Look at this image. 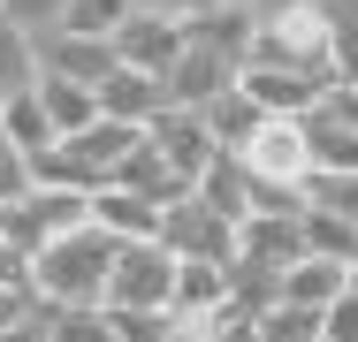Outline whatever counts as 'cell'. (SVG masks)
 Listing matches in <instances>:
<instances>
[{
    "label": "cell",
    "instance_id": "obj_1",
    "mask_svg": "<svg viewBox=\"0 0 358 342\" xmlns=\"http://www.w3.org/2000/svg\"><path fill=\"white\" fill-rule=\"evenodd\" d=\"M115 251H122V236L99 228V221H84L69 236L38 244V297H46V304H107Z\"/></svg>",
    "mask_w": 358,
    "mask_h": 342
},
{
    "label": "cell",
    "instance_id": "obj_2",
    "mask_svg": "<svg viewBox=\"0 0 358 342\" xmlns=\"http://www.w3.org/2000/svg\"><path fill=\"white\" fill-rule=\"evenodd\" d=\"M236 152H244V168H252V183H259V205H305V183H313L305 114H267Z\"/></svg>",
    "mask_w": 358,
    "mask_h": 342
},
{
    "label": "cell",
    "instance_id": "obj_3",
    "mask_svg": "<svg viewBox=\"0 0 358 342\" xmlns=\"http://www.w3.org/2000/svg\"><path fill=\"white\" fill-rule=\"evenodd\" d=\"M252 61L305 68L320 84H336V31H328V0H297V8H259V46Z\"/></svg>",
    "mask_w": 358,
    "mask_h": 342
},
{
    "label": "cell",
    "instance_id": "obj_4",
    "mask_svg": "<svg viewBox=\"0 0 358 342\" xmlns=\"http://www.w3.org/2000/svg\"><path fill=\"white\" fill-rule=\"evenodd\" d=\"M176 251L160 244V236H122V251H115V274H107V304L122 312V304H176Z\"/></svg>",
    "mask_w": 358,
    "mask_h": 342
},
{
    "label": "cell",
    "instance_id": "obj_5",
    "mask_svg": "<svg viewBox=\"0 0 358 342\" xmlns=\"http://www.w3.org/2000/svg\"><path fill=\"white\" fill-rule=\"evenodd\" d=\"M92 221V191H69V183H31L23 198H8V228L0 236H15V244H54V236H69Z\"/></svg>",
    "mask_w": 358,
    "mask_h": 342
},
{
    "label": "cell",
    "instance_id": "obj_6",
    "mask_svg": "<svg viewBox=\"0 0 358 342\" xmlns=\"http://www.w3.org/2000/svg\"><path fill=\"white\" fill-rule=\"evenodd\" d=\"M160 244L176 259H236V221L221 205H206V191H191L160 213Z\"/></svg>",
    "mask_w": 358,
    "mask_h": 342
},
{
    "label": "cell",
    "instance_id": "obj_7",
    "mask_svg": "<svg viewBox=\"0 0 358 342\" xmlns=\"http://www.w3.org/2000/svg\"><path fill=\"white\" fill-rule=\"evenodd\" d=\"M305 251H313L305 244V205H259V213L236 221V259H252V267L289 274Z\"/></svg>",
    "mask_w": 358,
    "mask_h": 342
},
{
    "label": "cell",
    "instance_id": "obj_8",
    "mask_svg": "<svg viewBox=\"0 0 358 342\" xmlns=\"http://www.w3.org/2000/svg\"><path fill=\"white\" fill-rule=\"evenodd\" d=\"M145 137H152V144H160V152H168L183 175H191V183H199V175L214 168L221 152H229V144L214 137V122H206L199 107H160V114L145 122Z\"/></svg>",
    "mask_w": 358,
    "mask_h": 342
},
{
    "label": "cell",
    "instance_id": "obj_9",
    "mask_svg": "<svg viewBox=\"0 0 358 342\" xmlns=\"http://www.w3.org/2000/svg\"><path fill=\"white\" fill-rule=\"evenodd\" d=\"M115 38H99V31H69V23H54V31H38V68L46 76H76V84H107L115 76Z\"/></svg>",
    "mask_w": 358,
    "mask_h": 342
},
{
    "label": "cell",
    "instance_id": "obj_10",
    "mask_svg": "<svg viewBox=\"0 0 358 342\" xmlns=\"http://www.w3.org/2000/svg\"><path fill=\"white\" fill-rule=\"evenodd\" d=\"M191 46V31H183V15L176 8H130V23L115 31V54L130 68H160L168 76V61Z\"/></svg>",
    "mask_w": 358,
    "mask_h": 342
},
{
    "label": "cell",
    "instance_id": "obj_11",
    "mask_svg": "<svg viewBox=\"0 0 358 342\" xmlns=\"http://www.w3.org/2000/svg\"><path fill=\"white\" fill-rule=\"evenodd\" d=\"M236 84H244L267 114H313V107L336 91V84H320V76H305V68H275V61H244Z\"/></svg>",
    "mask_w": 358,
    "mask_h": 342
},
{
    "label": "cell",
    "instance_id": "obj_12",
    "mask_svg": "<svg viewBox=\"0 0 358 342\" xmlns=\"http://www.w3.org/2000/svg\"><path fill=\"white\" fill-rule=\"evenodd\" d=\"M229 84H236V61L214 54V46H199V38L168 61V99H176V107H214Z\"/></svg>",
    "mask_w": 358,
    "mask_h": 342
},
{
    "label": "cell",
    "instance_id": "obj_13",
    "mask_svg": "<svg viewBox=\"0 0 358 342\" xmlns=\"http://www.w3.org/2000/svg\"><path fill=\"white\" fill-rule=\"evenodd\" d=\"M99 107H107V114H115V122H152V114H160V107H176V99H168V76H160V68H130V61H115V76H107V84H99Z\"/></svg>",
    "mask_w": 358,
    "mask_h": 342
},
{
    "label": "cell",
    "instance_id": "obj_14",
    "mask_svg": "<svg viewBox=\"0 0 358 342\" xmlns=\"http://www.w3.org/2000/svg\"><path fill=\"white\" fill-rule=\"evenodd\" d=\"M183 31H191L199 46H214V54H229V61L244 68V61H252V46H259V8H191Z\"/></svg>",
    "mask_w": 358,
    "mask_h": 342
},
{
    "label": "cell",
    "instance_id": "obj_15",
    "mask_svg": "<svg viewBox=\"0 0 358 342\" xmlns=\"http://www.w3.org/2000/svg\"><path fill=\"white\" fill-rule=\"evenodd\" d=\"M236 281H229V259H183L176 267V320H206V312H229Z\"/></svg>",
    "mask_w": 358,
    "mask_h": 342
},
{
    "label": "cell",
    "instance_id": "obj_16",
    "mask_svg": "<svg viewBox=\"0 0 358 342\" xmlns=\"http://www.w3.org/2000/svg\"><path fill=\"white\" fill-rule=\"evenodd\" d=\"M351 281H358V267L328 259V251H305V259L282 274V297H289V304H313V312H328V304H336Z\"/></svg>",
    "mask_w": 358,
    "mask_h": 342
},
{
    "label": "cell",
    "instance_id": "obj_17",
    "mask_svg": "<svg viewBox=\"0 0 358 342\" xmlns=\"http://www.w3.org/2000/svg\"><path fill=\"white\" fill-rule=\"evenodd\" d=\"M160 213H168V205L130 191V183H99V191H92V221L115 228V236H160Z\"/></svg>",
    "mask_w": 358,
    "mask_h": 342
},
{
    "label": "cell",
    "instance_id": "obj_18",
    "mask_svg": "<svg viewBox=\"0 0 358 342\" xmlns=\"http://www.w3.org/2000/svg\"><path fill=\"white\" fill-rule=\"evenodd\" d=\"M305 144H313V168H336V175H358V130L320 99L313 114H305Z\"/></svg>",
    "mask_w": 358,
    "mask_h": 342
},
{
    "label": "cell",
    "instance_id": "obj_19",
    "mask_svg": "<svg viewBox=\"0 0 358 342\" xmlns=\"http://www.w3.org/2000/svg\"><path fill=\"white\" fill-rule=\"evenodd\" d=\"M199 191H206V205H221L229 221L259 213V183H252V168H244V152H221L214 168L199 175Z\"/></svg>",
    "mask_w": 358,
    "mask_h": 342
},
{
    "label": "cell",
    "instance_id": "obj_20",
    "mask_svg": "<svg viewBox=\"0 0 358 342\" xmlns=\"http://www.w3.org/2000/svg\"><path fill=\"white\" fill-rule=\"evenodd\" d=\"M38 99H46V114H54V130H92L107 107H99V84H76V76H38Z\"/></svg>",
    "mask_w": 358,
    "mask_h": 342
},
{
    "label": "cell",
    "instance_id": "obj_21",
    "mask_svg": "<svg viewBox=\"0 0 358 342\" xmlns=\"http://www.w3.org/2000/svg\"><path fill=\"white\" fill-rule=\"evenodd\" d=\"M46 68H38V31H23L15 15H0V99L31 91Z\"/></svg>",
    "mask_w": 358,
    "mask_h": 342
},
{
    "label": "cell",
    "instance_id": "obj_22",
    "mask_svg": "<svg viewBox=\"0 0 358 342\" xmlns=\"http://www.w3.org/2000/svg\"><path fill=\"white\" fill-rule=\"evenodd\" d=\"M0 130L15 137V152H23V160H31V152H46V144H54V114H46V99H38V84H31V91H15V99H0Z\"/></svg>",
    "mask_w": 358,
    "mask_h": 342
},
{
    "label": "cell",
    "instance_id": "obj_23",
    "mask_svg": "<svg viewBox=\"0 0 358 342\" xmlns=\"http://www.w3.org/2000/svg\"><path fill=\"white\" fill-rule=\"evenodd\" d=\"M46 342H122L107 304H46Z\"/></svg>",
    "mask_w": 358,
    "mask_h": 342
},
{
    "label": "cell",
    "instance_id": "obj_24",
    "mask_svg": "<svg viewBox=\"0 0 358 342\" xmlns=\"http://www.w3.org/2000/svg\"><path fill=\"white\" fill-rule=\"evenodd\" d=\"M199 114H206V122H214V137H221V144H229V152H236V144H244V137L259 130V122H267V107H259V99H252V91H244V84H229V91H221L214 107H199Z\"/></svg>",
    "mask_w": 358,
    "mask_h": 342
},
{
    "label": "cell",
    "instance_id": "obj_25",
    "mask_svg": "<svg viewBox=\"0 0 358 342\" xmlns=\"http://www.w3.org/2000/svg\"><path fill=\"white\" fill-rule=\"evenodd\" d=\"M305 244H313V251H328V259H343V267H358V221H351V213L305 205Z\"/></svg>",
    "mask_w": 358,
    "mask_h": 342
},
{
    "label": "cell",
    "instance_id": "obj_26",
    "mask_svg": "<svg viewBox=\"0 0 358 342\" xmlns=\"http://www.w3.org/2000/svg\"><path fill=\"white\" fill-rule=\"evenodd\" d=\"M115 312V304H107ZM115 335L122 342H176V304H122L115 312Z\"/></svg>",
    "mask_w": 358,
    "mask_h": 342
},
{
    "label": "cell",
    "instance_id": "obj_27",
    "mask_svg": "<svg viewBox=\"0 0 358 342\" xmlns=\"http://www.w3.org/2000/svg\"><path fill=\"white\" fill-rule=\"evenodd\" d=\"M259 335L267 342H328L320 335V312H313V304H267V312H259Z\"/></svg>",
    "mask_w": 358,
    "mask_h": 342
},
{
    "label": "cell",
    "instance_id": "obj_28",
    "mask_svg": "<svg viewBox=\"0 0 358 342\" xmlns=\"http://www.w3.org/2000/svg\"><path fill=\"white\" fill-rule=\"evenodd\" d=\"M130 8H138V0H69L62 23H69V31H99V38H115V31L130 23Z\"/></svg>",
    "mask_w": 358,
    "mask_h": 342
},
{
    "label": "cell",
    "instance_id": "obj_29",
    "mask_svg": "<svg viewBox=\"0 0 358 342\" xmlns=\"http://www.w3.org/2000/svg\"><path fill=\"white\" fill-rule=\"evenodd\" d=\"M305 205H328V213H351V221H358V175L313 168V183H305Z\"/></svg>",
    "mask_w": 358,
    "mask_h": 342
},
{
    "label": "cell",
    "instance_id": "obj_30",
    "mask_svg": "<svg viewBox=\"0 0 358 342\" xmlns=\"http://www.w3.org/2000/svg\"><path fill=\"white\" fill-rule=\"evenodd\" d=\"M0 15H15L23 31H54L69 15V0H0Z\"/></svg>",
    "mask_w": 358,
    "mask_h": 342
},
{
    "label": "cell",
    "instance_id": "obj_31",
    "mask_svg": "<svg viewBox=\"0 0 358 342\" xmlns=\"http://www.w3.org/2000/svg\"><path fill=\"white\" fill-rule=\"evenodd\" d=\"M320 335H328V342H358V281L328 304V312H320Z\"/></svg>",
    "mask_w": 358,
    "mask_h": 342
},
{
    "label": "cell",
    "instance_id": "obj_32",
    "mask_svg": "<svg viewBox=\"0 0 358 342\" xmlns=\"http://www.w3.org/2000/svg\"><path fill=\"white\" fill-rule=\"evenodd\" d=\"M328 107H336V114L358 130V84H336V91H328Z\"/></svg>",
    "mask_w": 358,
    "mask_h": 342
},
{
    "label": "cell",
    "instance_id": "obj_33",
    "mask_svg": "<svg viewBox=\"0 0 358 342\" xmlns=\"http://www.w3.org/2000/svg\"><path fill=\"white\" fill-rule=\"evenodd\" d=\"M176 15H191V8H259V0H168Z\"/></svg>",
    "mask_w": 358,
    "mask_h": 342
},
{
    "label": "cell",
    "instance_id": "obj_34",
    "mask_svg": "<svg viewBox=\"0 0 358 342\" xmlns=\"http://www.w3.org/2000/svg\"><path fill=\"white\" fill-rule=\"evenodd\" d=\"M259 8H297V0H259Z\"/></svg>",
    "mask_w": 358,
    "mask_h": 342
},
{
    "label": "cell",
    "instance_id": "obj_35",
    "mask_svg": "<svg viewBox=\"0 0 358 342\" xmlns=\"http://www.w3.org/2000/svg\"><path fill=\"white\" fill-rule=\"evenodd\" d=\"M138 8H168V0H138Z\"/></svg>",
    "mask_w": 358,
    "mask_h": 342
}]
</instances>
